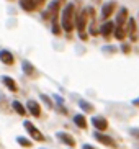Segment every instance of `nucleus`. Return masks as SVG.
<instances>
[{"instance_id": "393cba45", "label": "nucleus", "mask_w": 139, "mask_h": 149, "mask_svg": "<svg viewBox=\"0 0 139 149\" xmlns=\"http://www.w3.org/2000/svg\"><path fill=\"white\" fill-rule=\"evenodd\" d=\"M82 149H95V148H93V146H90V144H83Z\"/></svg>"}, {"instance_id": "4468645a", "label": "nucleus", "mask_w": 139, "mask_h": 149, "mask_svg": "<svg viewBox=\"0 0 139 149\" xmlns=\"http://www.w3.org/2000/svg\"><path fill=\"white\" fill-rule=\"evenodd\" d=\"M126 20H128V8H126V7H123V8H120V12H118L116 26H124Z\"/></svg>"}, {"instance_id": "4be33fe9", "label": "nucleus", "mask_w": 139, "mask_h": 149, "mask_svg": "<svg viewBox=\"0 0 139 149\" xmlns=\"http://www.w3.org/2000/svg\"><path fill=\"white\" fill-rule=\"evenodd\" d=\"M41 100H44V103L48 105V108H52V102H51V98H49L48 95H44V93H41Z\"/></svg>"}, {"instance_id": "5701e85b", "label": "nucleus", "mask_w": 139, "mask_h": 149, "mask_svg": "<svg viewBox=\"0 0 139 149\" xmlns=\"http://www.w3.org/2000/svg\"><path fill=\"white\" fill-rule=\"evenodd\" d=\"M129 133H131V136H134V138H138V139H139V130H138V128L129 130Z\"/></svg>"}, {"instance_id": "a211bd4d", "label": "nucleus", "mask_w": 139, "mask_h": 149, "mask_svg": "<svg viewBox=\"0 0 139 149\" xmlns=\"http://www.w3.org/2000/svg\"><path fill=\"white\" fill-rule=\"evenodd\" d=\"M74 123L80 128V130H85V128H87V120H85L83 115H75V116H74Z\"/></svg>"}, {"instance_id": "aec40b11", "label": "nucleus", "mask_w": 139, "mask_h": 149, "mask_svg": "<svg viewBox=\"0 0 139 149\" xmlns=\"http://www.w3.org/2000/svg\"><path fill=\"white\" fill-rule=\"evenodd\" d=\"M79 107H80V108H82L83 111H87V113H92V111H93V105H90L88 102L82 100V98L79 100Z\"/></svg>"}, {"instance_id": "dca6fc26", "label": "nucleus", "mask_w": 139, "mask_h": 149, "mask_svg": "<svg viewBox=\"0 0 139 149\" xmlns=\"http://www.w3.org/2000/svg\"><path fill=\"white\" fill-rule=\"evenodd\" d=\"M22 69H23V72H25L26 75H30V77L36 75V69L33 67V64H30V61H22Z\"/></svg>"}, {"instance_id": "6e6552de", "label": "nucleus", "mask_w": 139, "mask_h": 149, "mask_svg": "<svg viewBox=\"0 0 139 149\" xmlns=\"http://www.w3.org/2000/svg\"><path fill=\"white\" fill-rule=\"evenodd\" d=\"M92 125L97 128V131H105L108 128V121L103 116H92Z\"/></svg>"}, {"instance_id": "a878e982", "label": "nucleus", "mask_w": 139, "mask_h": 149, "mask_svg": "<svg viewBox=\"0 0 139 149\" xmlns=\"http://www.w3.org/2000/svg\"><path fill=\"white\" fill-rule=\"evenodd\" d=\"M133 105H136V107H139V98H136V100H133Z\"/></svg>"}, {"instance_id": "b1692460", "label": "nucleus", "mask_w": 139, "mask_h": 149, "mask_svg": "<svg viewBox=\"0 0 139 149\" xmlns=\"http://www.w3.org/2000/svg\"><path fill=\"white\" fill-rule=\"evenodd\" d=\"M121 48H123V53H129V46L128 44H123Z\"/></svg>"}, {"instance_id": "423d86ee", "label": "nucleus", "mask_w": 139, "mask_h": 149, "mask_svg": "<svg viewBox=\"0 0 139 149\" xmlns=\"http://www.w3.org/2000/svg\"><path fill=\"white\" fill-rule=\"evenodd\" d=\"M93 136H95V139L98 141V143H101V144L108 146V148H116V141H115L111 136L105 134V133H101V131H95Z\"/></svg>"}, {"instance_id": "2eb2a0df", "label": "nucleus", "mask_w": 139, "mask_h": 149, "mask_svg": "<svg viewBox=\"0 0 139 149\" xmlns=\"http://www.w3.org/2000/svg\"><path fill=\"white\" fill-rule=\"evenodd\" d=\"M113 28H115V23L113 22H105L103 25L100 26V35H103L105 38H108V36L113 33Z\"/></svg>"}, {"instance_id": "39448f33", "label": "nucleus", "mask_w": 139, "mask_h": 149, "mask_svg": "<svg viewBox=\"0 0 139 149\" xmlns=\"http://www.w3.org/2000/svg\"><path fill=\"white\" fill-rule=\"evenodd\" d=\"M64 2V0H52L51 3H49L48 10L43 13L44 18H52V20H56V15L57 12H59V7H61V3Z\"/></svg>"}, {"instance_id": "f03ea898", "label": "nucleus", "mask_w": 139, "mask_h": 149, "mask_svg": "<svg viewBox=\"0 0 139 149\" xmlns=\"http://www.w3.org/2000/svg\"><path fill=\"white\" fill-rule=\"evenodd\" d=\"M87 20H88V8H87V10H83V12H80V15L75 18V28H77V31H79V36H80V40H83V41L88 38L87 33H85Z\"/></svg>"}, {"instance_id": "f8f14e48", "label": "nucleus", "mask_w": 139, "mask_h": 149, "mask_svg": "<svg viewBox=\"0 0 139 149\" xmlns=\"http://www.w3.org/2000/svg\"><path fill=\"white\" fill-rule=\"evenodd\" d=\"M126 22H128L126 35L131 38V41H136V22H134V18H129V20H126Z\"/></svg>"}, {"instance_id": "ddd939ff", "label": "nucleus", "mask_w": 139, "mask_h": 149, "mask_svg": "<svg viewBox=\"0 0 139 149\" xmlns=\"http://www.w3.org/2000/svg\"><path fill=\"white\" fill-rule=\"evenodd\" d=\"M0 61L3 62V64H8V66H12L13 62H15V57H13V54L10 53V51H7V49H2V51H0Z\"/></svg>"}, {"instance_id": "9b49d317", "label": "nucleus", "mask_w": 139, "mask_h": 149, "mask_svg": "<svg viewBox=\"0 0 139 149\" xmlns=\"http://www.w3.org/2000/svg\"><path fill=\"white\" fill-rule=\"evenodd\" d=\"M0 80H2V84H3L8 90H12V92H17V90H18L17 82H15L12 77H8V75H2V77H0Z\"/></svg>"}, {"instance_id": "f3484780", "label": "nucleus", "mask_w": 139, "mask_h": 149, "mask_svg": "<svg viewBox=\"0 0 139 149\" xmlns=\"http://www.w3.org/2000/svg\"><path fill=\"white\" fill-rule=\"evenodd\" d=\"M111 35H113L118 41H121V40H124V36H126V30H124V26H116V25H115Z\"/></svg>"}, {"instance_id": "f257e3e1", "label": "nucleus", "mask_w": 139, "mask_h": 149, "mask_svg": "<svg viewBox=\"0 0 139 149\" xmlns=\"http://www.w3.org/2000/svg\"><path fill=\"white\" fill-rule=\"evenodd\" d=\"M61 25H62V30L65 33H70L75 28V7H74V3H67L64 7L62 15H61Z\"/></svg>"}, {"instance_id": "1a4fd4ad", "label": "nucleus", "mask_w": 139, "mask_h": 149, "mask_svg": "<svg viewBox=\"0 0 139 149\" xmlns=\"http://www.w3.org/2000/svg\"><path fill=\"white\" fill-rule=\"evenodd\" d=\"M115 8H116V2H108V3H105L103 7H101V18H103V20H108L110 15L115 12Z\"/></svg>"}, {"instance_id": "0eeeda50", "label": "nucleus", "mask_w": 139, "mask_h": 149, "mask_svg": "<svg viewBox=\"0 0 139 149\" xmlns=\"http://www.w3.org/2000/svg\"><path fill=\"white\" fill-rule=\"evenodd\" d=\"M56 138L61 143H64L65 146H69V148H74L75 146V139H74V136L72 134H69V133H64V131H59V133H56Z\"/></svg>"}, {"instance_id": "7ed1b4c3", "label": "nucleus", "mask_w": 139, "mask_h": 149, "mask_svg": "<svg viewBox=\"0 0 139 149\" xmlns=\"http://www.w3.org/2000/svg\"><path fill=\"white\" fill-rule=\"evenodd\" d=\"M23 126H25V130H26L28 133H30V136H31V138H33L35 141H39V143H41V141H44L43 133L39 131V130H38V128H36L31 121H28V120H26V121L23 123Z\"/></svg>"}, {"instance_id": "412c9836", "label": "nucleus", "mask_w": 139, "mask_h": 149, "mask_svg": "<svg viewBox=\"0 0 139 149\" xmlns=\"http://www.w3.org/2000/svg\"><path fill=\"white\" fill-rule=\"evenodd\" d=\"M17 143H18L20 146H23V148H31V144H33L30 139H26V138H23V136H18V138H17Z\"/></svg>"}, {"instance_id": "6ab92c4d", "label": "nucleus", "mask_w": 139, "mask_h": 149, "mask_svg": "<svg viewBox=\"0 0 139 149\" xmlns=\"http://www.w3.org/2000/svg\"><path fill=\"white\" fill-rule=\"evenodd\" d=\"M12 107H13V110H15V111H17L18 115H22V116H25V115H26V108H25V107H23V105H22V103H20L18 100H15V102H13V103H12Z\"/></svg>"}, {"instance_id": "20e7f679", "label": "nucleus", "mask_w": 139, "mask_h": 149, "mask_svg": "<svg viewBox=\"0 0 139 149\" xmlns=\"http://www.w3.org/2000/svg\"><path fill=\"white\" fill-rule=\"evenodd\" d=\"M44 3V0H20V7L26 12H35V10L41 8Z\"/></svg>"}, {"instance_id": "9d476101", "label": "nucleus", "mask_w": 139, "mask_h": 149, "mask_svg": "<svg viewBox=\"0 0 139 149\" xmlns=\"http://www.w3.org/2000/svg\"><path fill=\"white\" fill-rule=\"evenodd\" d=\"M26 108H28V111H30L35 118H38L39 115H41V107L38 105V102H36V100H28Z\"/></svg>"}]
</instances>
